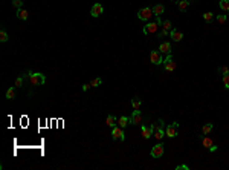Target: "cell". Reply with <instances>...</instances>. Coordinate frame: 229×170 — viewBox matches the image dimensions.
I'll list each match as a JSON object with an SVG mask.
<instances>
[{
  "instance_id": "obj_1",
  "label": "cell",
  "mask_w": 229,
  "mask_h": 170,
  "mask_svg": "<svg viewBox=\"0 0 229 170\" xmlns=\"http://www.w3.org/2000/svg\"><path fill=\"white\" fill-rule=\"evenodd\" d=\"M153 126V136L158 139V141H162L163 136H165V126H163V120H158Z\"/></svg>"
},
{
  "instance_id": "obj_2",
  "label": "cell",
  "mask_w": 229,
  "mask_h": 170,
  "mask_svg": "<svg viewBox=\"0 0 229 170\" xmlns=\"http://www.w3.org/2000/svg\"><path fill=\"white\" fill-rule=\"evenodd\" d=\"M28 78H29V81H31L32 86H41V84L46 83V77H44V74H41V72H29Z\"/></svg>"
},
{
  "instance_id": "obj_3",
  "label": "cell",
  "mask_w": 229,
  "mask_h": 170,
  "mask_svg": "<svg viewBox=\"0 0 229 170\" xmlns=\"http://www.w3.org/2000/svg\"><path fill=\"white\" fill-rule=\"evenodd\" d=\"M179 129H180V124H179L177 121H173L171 124H168V126L165 127V136H168V138H176L177 135H179Z\"/></svg>"
},
{
  "instance_id": "obj_4",
  "label": "cell",
  "mask_w": 229,
  "mask_h": 170,
  "mask_svg": "<svg viewBox=\"0 0 229 170\" xmlns=\"http://www.w3.org/2000/svg\"><path fill=\"white\" fill-rule=\"evenodd\" d=\"M153 16H154V14H153V8H150V6L141 8V9L138 11V19L142 20V21H150V19H151Z\"/></svg>"
},
{
  "instance_id": "obj_5",
  "label": "cell",
  "mask_w": 229,
  "mask_h": 170,
  "mask_svg": "<svg viewBox=\"0 0 229 170\" xmlns=\"http://www.w3.org/2000/svg\"><path fill=\"white\" fill-rule=\"evenodd\" d=\"M176 68H177V63L173 60V55L168 54V55L163 58V69L167 72H173V71H176Z\"/></svg>"
},
{
  "instance_id": "obj_6",
  "label": "cell",
  "mask_w": 229,
  "mask_h": 170,
  "mask_svg": "<svg viewBox=\"0 0 229 170\" xmlns=\"http://www.w3.org/2000/svg\"><path fill=\"white\" fill-rule=\"evenodd\" d=\"M159 25L158 21H147V25L144 26V34L148 35V34H158L159 31Z\"/></svg>"
},
{
  "instance_id": "obj_7",
  "label": "cell",
  "mask_w": 229,
  "mask_h": 170,
  "mask_svg": "<svg viewBox=\"0 0 229 170\" xmlns=\"http://www.w3.org/2000/svg\"><path fill=\"white\" fill-rule=\"evenodd\" d=\"M112 138H113L115 141H124V139H125V135H124L122 127H119L118 124H116L115 127H112Z\"/></svg>"
},
{
  "instance_id": "obj_8",
  "label": "cell",
  "mask_w": 229,
  "mask_h": 170,
  "mask_svg": "<svg viewBox=\"0 0 229 170\" xmlns=\"http://www.w3.org/2000/svg\"><path fill=\"white\" fill-rule=\"evenodd\" d=\"M150 61L153 63V64H163V57H162V52L160 51H156V49H153L151 52H150Z\"/></svg>"
},
{
  "instance_id": "obj_9",
  "label": "cell",
  "mask_w": 229,
  "mask_h": 170,
  "mask_svg": "<svg viewBox=\"0 0 229 170\" xmlns=\"http://www.w3.org/2000/svg\"><path fill=\"white\" fill-rule=\"evenodd\" d=\"M163 152H165V146H163L162 143H158V144H154V146L151 147L150 155H151L153 158H160V156L163 155Z\"/></svg>"
},
{
  "instance_id": "obj_10",
  "label": "cell",
  "mask_w": 229,
  "mask_h": 170,
  "mask_svg": "<svg viewBox=\"0 0 229 170\" xmlns=\"http://www.w3.org/2000/svg\"><path fill=\"white\" fill-rule=\"evenodd\" d=\"M142 120H144V116H142V113L139 109H135L133 113H131V116H130V123L133 124V126H139L142 123Z\"/></svg>"
},
{
  "instance_id": "obj_11",
  "label": "cell",
  "mask_w": 229,
  "mask_h": 170,
  "mask_svg": "<svg viewBox=\"0 0 229 170\" xmlns=\"http://www.w3.org/2000/svg\"><path fill=\"white\" fill-rule=\"evenodd\" d=\"M103 12H104V8H103V5H101V3H95V5L92 6V9H90V16H92V17H95V19H96V17H99Z\"/></svg>"
},
{
  "instance_id": "obj_12",
  "label": "cell",
  "mask_w": 229,
  "mask_h": 170,
  "mask_svg": "<svg viewBox=\"0 0 229 170\" xmlns=\"http://www.w3.org/2000/svg\"><path fill=\"white\" fill-rule=\"evenodd\" d=\"M141 133L142 136H144V139H150L151 136H153V126H142L141 127Z\"/></svg>"
},
{
  "instance_id": "obj_13",
  "label": "cell",
  "mask_w": 229,
  "mask_h": 170,
  "mask_svg": "<svg viewBox=\"0 0 229 170\" xmlns=\"http://www.w3.org/2000/svg\"><path fill=\"white\" fill-rule=\"evenodd\" d=\"M159 51H160L162 54H165V55L171 54V43H168V41H162V43L159 45Z\"/></svg>"
},
{
  "instance_id": "obj_14",
  "label": "cell",
  "mask_w": 229,
  "mask_h": 170,
  "mask_svg": "<svg viewBox=\"0 0 229 170\" xmlns=\"http://www.w3.org/2000/svg\"><path fill=\"white\" fill-rule=\"evenodd\" d=\"M170 37H171L173 41H180V40L183 38V34H182L179 29H174V28H173V29L170 31Z\"/></svg>"
},
{
  "instance_id": "obj_15",
  "label": "cell",
  "mask_w": 229,
  "mask_h": 170,
  "mask_svg": "<svg viewBox=\"0 0 229 170\" xmlns=\"http://www.w3.org/2000/svg\"><path fill=\"white\" fill-rule=\"evenodd\" d=\"M163 12H165V6H163L162 3H158V5L153 6V14H154L156 17H160Z\"/></svg>"
},
{
  "instance_id": "obj_16",
  "label": "cell",
  "mask_w": 229,
  "mask_h": 170,
  "mask_svg": "<svg viewBox=\"0 0 229 170\" xmlns=\"http://www.w3.org/2000/svg\"><path fill=\"white\" fill-rule=\"evenodd\" d=\"M106 123H107V126H108V127H115V126L118 124V120H116V116H115V115H107Z\"/></svg>"
},
{
  "instance_id": "obj_17",
  "label": "cell",
  "mask_w": 229,
  "mask_h": 170,
  "mask_svg": "<svg viewBox=\"0 0 229 170\" xmlns=\"http://www.w3.org/2000/svg\"><path fill=\"white\" fill-rule=\"evenodd\" d=\"M16 16H17L18 20H28V17H29V12H28L26 9H23V8H21V9H17V14H16Z\"/></svg>"
},
{
  "instance_id": "obj_18",
  "label": "cell",
  "mask_w": 229,
  "mask_h": 170,
  "mask_svg": "<svg viewBox=\"0 0 229 170\" xmlns=\"http://www.w3.org/2000/svg\"><path fill=\"white\" fill-rule=\"evenodd\" d=\"M200 139H202V144H203V147H211L212 144H214V141H212L211 138H208V136H203V135H200Z\"/></svg>"
},
{
  "instance_id": "obj_19",
  "label": "cell",
  "mask_w": 229,
  "mask_h": 170,
  "mask_svg": "<svg viewBox=\"0 0 229 170\" xmlns=\"http://www.w3.org/2000/svg\"><path fill=\"white\" fill-rule=\"evenodd\" d=\"M142 106V100L139 97H135V98H131V107L133 109H139Z\"/></svg>"
},
{
  "instance_id": "obj_20",
  "label": "cell",
  "mask_w": 229,
  "mask_h": 170,
  "mask_svg": "<svg viewBox=\"0 0 229 170\" xmlns=\"http://www.w3.org/2000/svg\"><path fill=\"white\" fill-rule=\"evenodd\" d=\"M128 123H130V118H128V116H119V120H118V126L122 127V129L128 124Z\"/></svg>"
},
{
  "instance_id": "obj_21",
  "label": "cell",
  "mask_w": 229,
  "mask_h": 170,
  "mask_svg": "<svg viewBox=\"0 0 229 170\" xmlns=\"http://www.w3.org/2000/svg\"><path fill=\"white\" fill-rule=\"evenodd\" d=\"M177 6H179L180 11H185V9L190 6V0H179V2H177Z\"/></svg>"
},
{
  "instance_id": "obj_22",
  "label": "cell",
  "mask_w": 229,
  "mask_h": 170,
  "mask_svg": "<svg viewBox=\"0 0 229 170\" xmlns=\"http://www.w3.org/2000/svg\"><path fill=\"white\" fill-rule=\"evenodd\" d=\"M14 98H16V86H12L6 91V100H14Z\"/></svg>"
},
{
  "instance_id": "obj_23",
  "label": "cell",
  "mask_w": 229,
  "mask_h": 170,
  "mask_svg": "<svg viewBox=\"0 0 229 170\" xmlns=\"http://www.w3.org/2000/svg\"><path fill=\"white\" fill-rule=\"evenodd\" d=\"M212 129H214V124H212V123H206V124L202 127V133H203V135H208Z\"/></svg>"
},
{
  "instance_id": "obj_24",
  "label": "cell",
  "mask_w": 229,
  "mask_h": 170,
  "mask_svg": "<svg viewBox=\"0 0 229 170\" xmlns=\"http://www.w3.org/2000/svg\"><path fill=\"white\" fill-rule=\"evenodd\" d=\"M8 32H6V29H5V28H2V29H0V41H2V43H5V41H8Z\"/></svg>"
},
{
  "instance_id": "obj_25",
  "label": "cell",
  "mask_w": 229,
  "mask_h": 170,
  "mask_svg": "<svg viewBox=\"0 0 229 170\" xmlns=\"http://www.w3.org/2000/svg\"><path fill=\"white\" fill-rule=\"evenodd\" d=\"M218 6L222 11H229V0H220Z\"/></svg>"
},
{
  "instance_id": "obj_26",
  "label": "cell",
  "mask_w": 229,
  "mask_h": 170,
  "mask_svg": "<svg viewBox=\"0 0 229 170\" xmlns=\"http://www.w3.org/2000/svg\"><path fill=\"white\" fill-rule=\"evenodd\" d=\"M162 29H165V31H171V29H173V25H171V21H170V20H165V21H162Z\"/></svg>"
},
{
  "instance_id": "obj_27",
  "label": "cell",
  "mask_w": 229,
  "mask_h": 170,
  "mask_svg": "<svg viewBox=\"0 0 229 170\" xmlns=\"http://www.w3.org/2000/svg\"><path fill=\"white\" fill-rule=\"evenodd\" d=\"M203 20L206 23H211L212 20H214V14L212 12H203Z\"/></svg>"
},
{
  "instance_id": "obj_28",
  "label": "cell",
  "mask_w": 229,
  "mask_h": 170,
  "mask_svg": "<svg viewBox=\"0 0 229 170\" xmlns=\"http://www.w3.org/2000/svg\"><path fill=\"white\" fill-rule=\"evenodd\" d=\"M101 83H103V80H101V78H93V80L90 81V86H92V87H98Z\"/></svg>"
},
{
  "instance_id": "obj_29",
  "label": "cell",
  "mask_w": 229,
  "mask_h": 170,
  "mask_svg": "<svg viewBox=\"0 0 229 170\" xmlns=\"http://www.w3.org/2000/svg\"><path fill=\"white\" fill-rule=\"evenodd\" d=\"M12 6H16L17 9L23 8V0H12Z\"/></svg>"
},
{
  "instance_id": "obj_30",
  "label": "cell",
  "mask_w": 229,
  "mask_h": 170,
  "mask_svg": "<svg viewBox=\"0 0 229 170\" xmlns=\"http://www.w3.org/2000/svg\"><path fill=\"white\" fill-rule=\"evenodd\" d=\"M218 72L223 74V75H226V74H229V68L228 66H220V68H218Z\"/></svg>"
},
{
  "instance_id": "obj_31",
  "label": "cell",
  "mask_w": 229,
  "mask_h": 170,
  "mask_svg": "<svg viewBox=\"0 0 229 170\" xmlns=\"http://www.w3.org/2000/svg\"><path fill=\"white\" fill-rule=\"evenodd\" d=\"M226 19H228V17H226L225 14H220V16H217V21H218L220 25H223V23L226 21Z\"/></svg>"
},
{
  "instance_id": "obj_32",
  "label": "cell",
  "mask_w": 229,
  "mask_h": 170,
  "mask_svg": "<svg viewBox=\"0 0 229 170\" xmlns=\"http://www.w3.org/2000/svg\"><path fill=\"white\" fill-rule=\"evenodd\" d=\"M21 84H23V77H17L14 86H16V87H21Z\"/></svg>"
},
{
  "instance_id": "obj_33",
  "label": "cell",
  "mask_w": 229,
  "mask_h": 170,
  "mask_svg": "<svg viewBox=\"0 0 229 170\" xmlns=\"http://www.w3.org/2000/svg\"><path fill=\"white\" fill-rule=\"evenodd\" d=\"M223 84H225V87L226 89H229V74H226V75H223Z\"/></svg>"
},
{
  "instance_id": "obj_34",
  "label": "cell",
  "mask_w": 229,
  "mask_h": 170,
  "mask_svg": "<svg viewBox=\"0 0 229 170\" xmlns=\"http://www.w3.org/2000/svg\"><path fill=\"white\" fill-rule=\"evenodd\" d=\"M167 35H170V31H165V29H162L160 32L158 34V38H163V37H167Z\"/></svg>"
},
{
  "instance_id": "obj_35",
  "label": "cell",
  "mask_w": 229,
  "mask_h": 170,
  "mask_svg": "<svg viewBox=\"0 0 229 170\" xmlns=\"http://www.w3.org/2000/svg\"><path fill=\"white\" fill-rule=\"evenodd\" d=\"M176 170H190V167L186 164H179V166H176Z\"/></svg>"
},
{
  "instance_id": "obj_36",
  "label": "cell",
  "mask_w": 229,
  "mask_h": 170,
  "mask_svg": "<svg viewBox=\"0 0 229 170\" xmlns=\"http://www.w3.org/2000/svg\"><path fill=\"white\" fill-rule=\"evenodd\" d=\"M217 149H218V146H217V144H212L211 147H209V152H211V153H214V152L217 150Z\"/></svg>"
},
{
  "instance_id": "obj_37",
  "label": "cell",
  "mask_w": 229,
  "mask_h": 170,
  "mask_svg": "<svg viewBox=\"0 0 229 170\" xmlns=\"http://www.w3.org/2000/svg\"><path fill=\"white\" fill-rule=\"evenodd\" d=\"M90 87H92V86H90V83H87V84H83V91H84V92H87Z\"/></svg>"
},
{
  "instance_id": "obj_38",
  "label": "cell",
  "mask_w": 229,
  "mask_h": 170,
  "mask_svg": "<svg viewBox=\"0 0 229 170\" xmlns=\"http://www.w3.org/2000/svg\"><path fill=\"white\" fill-rule=\"evenodd\" d=\"M173 2H174V3H177V2H179V0H173Z\"/></svg>"
},
{
  "instance_id": "obj_39",
  "label": "cell",
  "mask_w": 229,
  "mask_h": 170,
  "mask_svg": "<svg viewBox=\"0 0 229 170\" xmlns=\"http://www.w3.org/2000/svg\"><path fill=\"white\" fill-rule=\"evenodd\" d=\"M190 2H191V0H190Z\"/></svg>"
}]
</instances>
